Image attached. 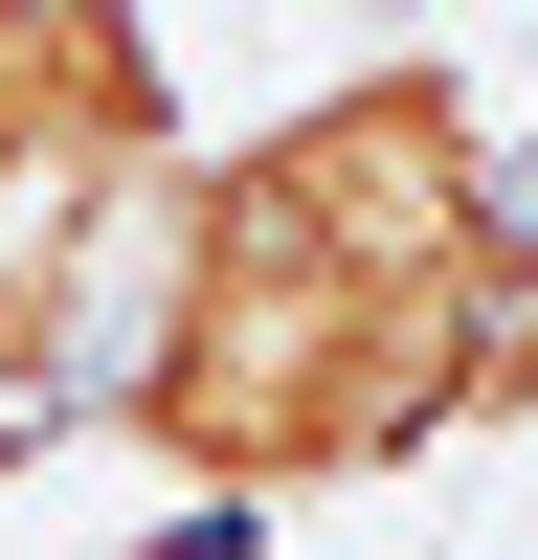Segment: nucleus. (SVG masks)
<instances>
[{
    "label": "nucleus",
    "mask_w": 538,
    "mask_h": 560,
    "mask_svg": "<svg viewBox=\"0 0 538 560\" xmlns=\"http://www.w3.org/2000/svg\"><path fill=\"white\" fill-rule=\"evenodd\" d=\"M471 427H538V202H516V247L471 292Z\"/></svg>",
    "instance_id": "1"
},
{
    "label": "nucleus",
    "mask_w": 538,
    "mask_h": 560,
    "mask_svg": "<svg viewBox=\"0 0 538 560\" xmlns=\"http://www.w3.org/2000/svg\"><path fill=\"white\" fill-rule=\"evenodd\" d=\"M493 158H516V202H538V135H493Z\"/></svg>",
    "instance_id": "2"
}]
</instances>
